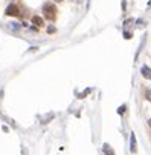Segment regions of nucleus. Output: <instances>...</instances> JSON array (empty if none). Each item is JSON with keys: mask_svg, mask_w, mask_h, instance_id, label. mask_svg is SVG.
Segmentation results:
<instances>
[{"mask_svg": "<svg viewBox=\"0 0 151 155\" xmlns=\"http://www.w3.org/2000/svg\"><path fill=\"white\" fill-rule=\"evenodd\" d=\"M32 23L37 25V26H43L44 22H43V19H41L40 16H34V17H32Z\"/></svg>", "mask_w": 151, "mask_h": 155, "instance_id": "nucleus-3", "label": "nucleus"}, {"mask_svg": "<svg viewBox=\"0 0 151 155\" xmlns=\"http://www.w3.org/2000/svg\"><path fill=\"white\" fill-rule=\"evenodd\" d=\"M124 109H125V106H122V108H121V109H119V111H118V112H119V114H124Z\"/></svg>", "mask_w": 151, "mask_h": 155, "instance_id": "nucleus-10", "label": "nucleus"}, {"mask_svg": "<svg viewBox=\"0 0 151 155\" xmlns=\"http://www.w3.org/2000/svg\"><path fill=\"white\" fill-rule=\"evenodd\" d=\"M9 28H12V29H19L20 26H19V23H11V25H9Z\"/></svg>", "mask_w": 151, "mask_h": 155, "instance_id": "nucleus-7", "label": "nucleus"}, {"mask_svg": "<svg viewBox=\"0 0 151 155\" xmlns=\"http://www.w3.org/2000/svg\"><path fill=\"white\" fill-rule=\"evenodd\" d=\"M57 2H61V0H57Z\"/></svg>", "mask_w": 151, "mask_h": 155, "instance_id": "nucleus-12", "label": "nucleus"}, {"mask_svg": "<svg viewBox=\"0 0 151 155\" xmlns=\"http://www.w3.org/2000/svg\"><path fill=\"white\" fill-rule=\"evenodd\" d=\"M142 75H144L145 78H151V69L144 66V68H142Z\"/></svg>", "mask_w": 151, "mask_h": 155, "instance_id": "nucleus-4", "label": "nucleus"}, {"mask_svg": "<svg viewBox=\"0 0 151 155\" xmlns=\"http://www.w3.org/2000/svg\"><path fill=\"white\" fill-rule=\"evenodd\" d=\"M148 123H150V125H151V120H150V121H148Z\"/></svg>", "mask_w": 151, "mask_h": 155, "instance_id": "nucleus-11", "label": "nucleus"}, {"mask_svg": "<svg viewBox=\"0 0 151 155\" xmlns=\"http://www.w3.org/2000/svg\"><path fill=\"white\" fill-rule=\"evenodd\" d=\"M5 14L6 16H19V8H17L15 5H9V6L6 8Z\"/></svg>", "mask_w": 151, "mask_h": 155, "instance_id": "nucleus-2", "label": "nucleus"}, {"mask_svg": "<svg viewBox=\"0 0 151 155\" xmlns=\"http://www.w3.org/2000/svg\"><path fill=\"white\" fill-rule=\"evenodd\" d=\"M104 152L107 154V155H113V152L110 150V146L108 144H104Z\"/></svg>", "mask_w": 151, "mask_h": 155, "instance_id": "nucleus-6", "label": "nucleus"}, {"mask_svg": "<svg viewBox=\"0 0 151 155\" xmlns=\"http://www.w3.org/2000/svg\"><path fill=\"white\" fill-rule=\"evenodd\" d=\"M43 11H44V14H46V17H47L49 20H54L55 19L57 8L54 6V3H46V5L43 6Z\"/></svg>", "mask_w": 151, "mask_h": 155, "instance_id": "nucleus-1", "label": "nucleus"}, {"mask_svg": "<svg viewBox=\"0 0 151 155\" xmlns=\"http://www.w3.org/2000/svg\"><path fill=\"white\" fill-rule=\"evenodd\" d=\"M146 98L151 101V91H146Z\"/></svg>", "mask_w": 151, "mask_h": 155, "instance_id": "nucleus-9", "label": "nucleus"}, {"mask_svg": "<svg viewBox=\"0 0 151 155\" xmlns=\"http://www.w3.org/2000/svg\"><path fill=\"white\" fill-rule=\"evenodd\" d=\"M130 143H131V152H136V138H134V134H131Z\"/></svg>", "mask_w": 151, "mask_h": 155, "instance_id": "nucleus-5", "label": "nucleus"}, {"mask_svg": "<svg viewBox=\"0 0 151 155\" xmlns=\"http://www.w3.org/2000/svg\"><path fill=\"white\" fill-rule=\"evenodd\" d=\"M47 32H55V28H54V26H49V28H47Z\"/></svg>", "mask_w": 151, "mask_h": 155, "instance_id": "nucleus-8", "label": "nucleus"}]
</instances>
